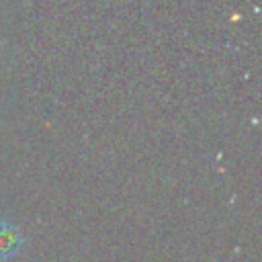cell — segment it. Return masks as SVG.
Here are the masks:
<instances>
[{"label":"cell","instance_id":"1","mask_svg":"<svg viewBox=\"0 0 262 262\" xmlns=\"http://www.w3.org/2000/svg\"><path fill=\"white\" fill-rule=\"evenodd\" d=\"M23 233L16 225L8 221H0V260H8L16 256L23 248Z\"/></svg>","mask_w":262,"mask_h":262}]
</instances>
